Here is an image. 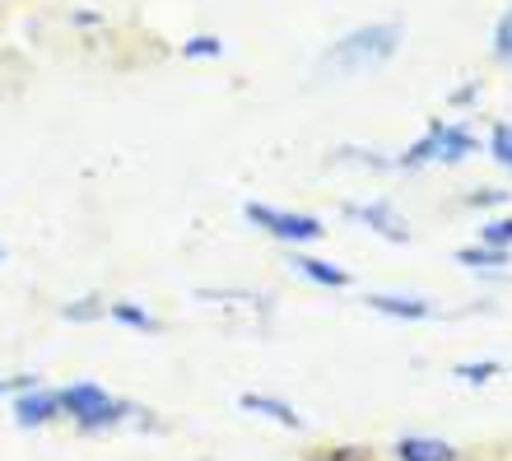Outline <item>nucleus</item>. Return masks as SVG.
Returning a JSON list of instances; mask_svg holds the SVG:
<instances>
[{
    "label": "nucleus",
    "mask_w": 512,
    "mask_h": 461,
    "mask_svg": "<svg viewBox=\"0 0 512 461\" xmlns=\"http://www.w3.org/2000/svg\"><path fill=\"white\" fill-rule=\"evenodd\" d=\"M401 47V28L396 24H373V28H359L350 38H340L331 52L322 56V70L326 75H359V70H373L382 61H391Z\"/></svg>",
    "instance_id": "nucleus-1"
},
{
    "label": "nucleus",
    "mask_w": 512,
    "mask_h": 461,
    "mask_svg": "<svg viewBox=\"0 0 512 461\" xmlns=\"http://www.w3.org/2000/svg\"><path fill=\"white\" fill-rule=\"evenodd\" d=\"M56 406H61V415H70V420L80 424V429H112V424H122L126 415H131V406L117 401V396H108L98 382H70L66 392H56Z\"/></svg>",
    "instance_id": "nucleus-2"
},
{
    "label": "nucleus",
    "mask_w": 512,
    "mask_h": 461,
    "mask_svg": "<svg viewBox=\"0 0 512 461\" xmlns=\"http://www.w3.org/2000/svg\"><path fill=\"white\" fill-rule=\"evenodd\" d=\"M247 219L261 224L266 233H275V238H289V243H312V238H322V224L312 215H289V210H270V205H247Z\"/></svg>",
    "instance_id": "nucleus-3"
},
{
    "label": "nucleus",
    "mask_w": 512,
    "mask_h": 461,
    "mask_svg": "<svg viewBox=\"0 0 512 461\" xmlns=\"http://www.w3.org/2000/svg\"><path fill=\"white\" fill-rule=\"evenodd\" d=\"M471 154V136L466 131H452V126H433L429 131V140H419L415 150L405 154V168H415V163H424V159H447V163H457V159H466Z\"/></svg>",
    "instance_id": "nucleus-4"
},
{
    "label": "nucleus",
    "mask_w": 512,
    "mask_h": 461,
    "mask_svg": "<svg viewBox=\"0 0 512 461\" xmlns=\"http://www.w3.org/2000/svg\"><path fill=\"white\" fill-rule=\"evenodd\" d=\"M56 415H61L56 392H47V387H38V382L14 396V424H19V429H42V424H52Z\"/></svg>",
    "instance_id": "nucleus-5"
},
{
    "label": "nucleus",
    "mask_w": 512,
    "mask_h": 461,
    "mask_svg": "<svg viewBox=\"0 0 512 461\" xmlns=\"http://www.w3.org/2000/svg\"><path fill=\"white\" fill-rule=\"evenodd\" d=\"M396 461H461V452L452 448V443H443V438H401L396 443Z\"/></svg>",
    "instance_id": "nucleus-6"
},
{
    "label": "nucleus",
    "mask_w": 512,
    "mask_h": 461,
    "mask_svg": "<svg viewBox=\"0 0 512 461\" xmlns=\"http://www.w3.org/2000/svg\"><path fill=\"white\" fill-rule=\"evenodd\" d=\"M243 410H252V415H266V420H280L284 429H303V415H298L289 401H280V396L247 392V396H243Z\"/></svg>",
    "instance_id": "nucleus-7"
},
{
    "label": "nucleus",
    "mask_w": 512,
    "mask_h": 461,
    "mask_svg": "<svg viewBox=\"0 0 512 461\" xmlns=\"http://www.w3.org/2000/svg\"><path fill=\"white\" fill-rule=\"evenodd\" d=\"M368 308L387 312V317H401V322H419V317H429V303L424 299H410V294H373L368 299Z\"/></svg>",
    "instance_id": "nucleus-8"
},
{
    "label": "nucleus",
    "mask_w": 512,
    "mask_h": 461,
    "mask_svg": "<svg viewBox=\"0 0 512 461\" xmlns=\"http://www.w3.org/2000/svg\"><path fill=\"white\" fill-rule=\"evenodd\" d=\"M294 271L308 275L312 285H326V289H345V285H350V271L326 266V261H317V257H294Z\"/></svg>",
    "instance_id": "nucleus-9"
},
{
    "label": "nucleus",
    "mask_w": 512,
    "mask_h": 461,
    "mask_svg": "<svg viewBox=\"0 0 512 461\" xmlns=\"http://www.w3.org/2000/svg\"><path fill=\"white\" fill-rule=\"evenodd\" d=\"M354 215L368 219V224H373L378 233H391L396 243H405V238H410V229H405L401 219H396V210H391V205H354Z\"/></svg>",
    "instance_id": "nucleus-10"
},
{
    "label": "nucleus",
    "mask_w": 512,
    "mask_h": 461,
    "mask_svg": "<svg viewBox=\"0 0 512 461\" xmlns=\"http://www.w3.org/2000/svg\"><path fill=\"white\" fill-rule=\"evenodd\" d=\"M112 317H117V322H126V326H140V331H154V317H149L145 308H135V303H117V308H112Z\"/></svg>",
    "instance_id": "nucleus-11"
},
{
    "label": "nucleus",
    "mask_w": 512,
    "mask_h": 461,
    "mask_svg": "<svg viewBox=\"0 0 512 461\" xmlns=\"http://www.w3.org/2000/svg\"><path fill=\"white\" fill-rule=\"evenodd\" d=\"M499 373V364H461L457 368V378H466V382H489Z\"/></svg>",
    "instance_id": "nucleus-12"
},
{
    "label": "nucleus",
    "mask_w": 512,
    "mask_h": 461,
    "mask_svg": "<svg viewBox=\"0 0 512 461\" xmlns=\"http://www.w3.org/2000/svg\"><path fill=\"white\" fill-rule=\"evenodd\" d=\"M485 243L489 247H499V252H508V219H494L485 229Z\"/></svg>",
    "instance_id": "nucleus-13"
},
{
    "label": "nucleus",
    "mask_w": 512,
    "mask_h": 461,
    "mask_svg": "<svg viewBox=\"0 0 512 461\" xmlns=\"http://www.w3.org/2000/svg\"><path fill=\"white\" fill-rule=\"evenodd\" d=\"M508 140H512L508 122H499V126H494V159H499V163H508V159H512V150H508Z\"/></svg>",
    "instance_id": "nucleus-14"
},
{
    "label": "nucleus",
    "mask_w": 512,
    "mask_h": 461,
    "mask_svg": "<svg viewBox=\"0 0 512 461\" xmlns=\"http://www.w3.org/2000/svg\"><path fill=\"white\" fill-rule=\"evenodd\" d=\"M508 33H512V19L503 14V19H499V33H494V38H499V42H494V52H499V61H508Z\"/></svg>",
    "instance_id": "nucleus-15"
},
{
    "label": "nucleus",
    "mask_w": 512,
    "mask_h": 461,
    "mask_svg": "<svg viewBox=\"0 0 512 461\" xmlns=\"http://www.w3.org/2000/svg\"><path fill=\"white\" fill-rule=\"evenodd\" d=\"M66 317L70 322H84V317H98V303L89 299V303H75V308H66Z\"/></svg>",
    "instance_id": "nucleus-16"
},
{
    "label": "nucleus",
    "mask_w": 512,
    "mask_h": 461,
    "mask_svg": "<svg viewBox=\"0 0 512 461\" xmlns=\"http://www.w3.org/2000/svg\"><path fill=\"white\" fill-rule=\"evenodd\" d=\"M187 56H219V42L205 38V42H187Z\"/></svg>",
    "instance_id": "nucleus-17"
},
{
    "label": "nucleus",
    "mask_w": 512,
    "mask_h": 461,
    "mask_svg": "<svg viewBox=\"0 0 512 461\" xmlns=\"http://www.w3.org/2000/svg\"><path fill=\"white\" fill-rule=\"evenodd\" d=\"M457 261H471V266H503L508 257H485V252H461Z\"/></svg>",
    "instance_id": "nucleus-18"
},
{
    "label": "nucleus",
    "mask_w": 512,
    "mask_h": 461,
    "mask_svg": "<svg viewBox=\"0 0 512 461\" xmlns=\"http://www.w3.org/2000/svg\"><path fill=\"white\" fill-rule=\"evenodd\" d=\"M38 378H14V382H0V392H24V387H33Z\"/></svg>",
    "instance_id": "nucleus-19"
},
{
    "label": "nucleus",
    "mask_w": 512,
    "mask_h": 461,
    "mask_svg": "<svg viewBox=\"0 0 512 461\" xmlns=\"http://www.w3.org/2000/svg\"><path fill=\"white\" fill-rule=\"evenodd\" d=\"M322 461H354V452H350V448H340V452H331V457H322Z\"/></svg>",
    "instance_id": "nucleus-20"
}]
</instances>
